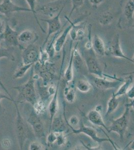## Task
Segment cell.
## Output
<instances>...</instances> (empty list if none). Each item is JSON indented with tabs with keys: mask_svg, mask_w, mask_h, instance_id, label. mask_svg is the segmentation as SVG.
I'll use <instances>...</instances> for the list:
<instances>
[{
	"mask_svg": "<svg viewBox=\"0 0 134 150\" xmlns=\"http://www.w3.org/2000/svg\"><path fill=\"white\" fill-rule=\"evenodd\" d=\"M56 140H57V133L53 131L49 132L47 137L48 144L49 145H51L56 143Z\"/></svg>",
	"mask_w": 134,
	"mask_h": 150,
	"instance_id": "obj_40",
	"label": "cell"
},
{
	"mask_svg": "<svg viewBox=\"0 0 134 150\" xmlns=\"http://www.w3.org/2000/svg\"><path fill=\"white\" fill-rule=\"evenodd\" d=\"M80 127L78 129H75V128H73L72 127H69L70 129H71L73 132V133L75 134H84L86 135L90 138L92 139V140L94 141L97 142L98 143H102L103 142H109L110 143H111L113 146L116 149V145L114 144V142L110 138H101L98 136L97 132L94 128L91 127L87 126L84 124L82 120L80 121Z\"/></svg>",
	"mask_w": 134,
	"mask_h": 150,
	"instance_id": "obj_4",
	"label": "cell"
},
{
	"mask_svg": "<svg viewBox=\"0 0 134 150\" xmlns=\"http://www.w3.org/2000/svg\"><path fill=\"white\" fill-rule=\"evenodd\" d=\"M78 43L72 51L73 52V66L76 70H81L83 66V59L77 48Z\"/></svg>",
	"mask_w": 134,
	"mask_h": 150,
	"instance_id": "obj_23",
	"label": "cell"
},
{
	"mask_svg": "<svg viewBox=\"0 0 134 150\" xmlns=\"http://www.w3.org/2000/svg\"><path fill=\"white\" fill-rule=\"evenodd\" d=\"M124 75H134V71H133L132 72H130L129 73H126L124 74Z\"/></svg>",
	"mask_w": 134,
	"mask_h": 150,
	"instance_id": "obj_48",
	"label": "cell"
},
{
	"mask_svg": "<svg viewBox=\"0 0 134 150\" xmlns=\"http://www.w3.org/2000/svg\"><path fill=\"white\" fill-rule=\"evenodd\" d=\"M132 60H133V61H134V55H133V57Z\"/></svg>",
	"mask_w": 134,
	"mask_h": 150,
	"instance_id": "obj_49",
	"label": "cell"
},
{
	"mask_svg": "<svg viewBox=\"0 0 134 150\" xmlns=\"http://www.w3.org/2000/svg\"><path fill=\"white\" fill-rule=\"evenodd\" d=\"M40 49L35 45H28L23 50L22 60L24 64H35L39 59Z\"/></svg>",
	"mask_w": 134,
	"mask_h": 150,
	"instance_id": "obj_9",
	"label": "cell"
},
{
	"mask_svg": "<svg viewBox=\"0 0 134 150\" xmlns=\"http://www.w3.org/2000/svg\"><path fill=\"white\" fill-rule=\"evenodd\" d=\"M31 12V10L25 7H21L13 3L11 0H3L0 4V13L8 16L14 12Z\"/></svg>",
	"mask_w": 134,
	"mask_h": 150,
	"instance_id": "obj_14",
	"label": "cell"
},
{
	"mask_svg": "<svg viewBox=\"0 0 134 150\" xmlns=\"http://www.w3.org/2000/svg\"><path fill=\"white\" fill-rule=\"evenodd\" d=\"M65 1L66 0H54L52 2L41 6L36 11L40 12L43 15L49 16L51 18L58 14L61 9L65 6Z\"/></svg>",
	"mask_w": 134,
	"mask_h": 150,
	"instance_id": "obj_8",
	"label": "cell"
},
{
	"mask_svg": "<svg viewBox=\"0 0 134 150\" xmlns=\"http://www.w3.org/2000/svg\"><path fill=\"white\" fill-rule=\"evenodd\" d=\"M26 2H27L28 6H29V9L31 10V11H32V13L33 15H34V17H35V19H36V22L37 23L38 25L39 26L40 28V29L42 30L43 32L45 33L46 32H45L44 29V28L42 27V26H41L40 24L39 20H38L37 17V16H36V15L37 14V12L36 9H35L36 0H26Z\"/></svg>",
	"mask_w": 134,
	"mask_h": 150,
	"instance_id": "obj_32",
	"label": "cell"
},
{
	"mask_svg": "<svg viewBox=\"0 0 134 150\" xmlns=\"http://www.w3.org/2000/svg\"><path fill=\"white\" fill-rule=\"evenodd\" d=\"M128 106H129L130 107H131L133 108V109L134 110V99H132V100L131 101V102L130 103H128V104H127Z\"/></svg>",
	"mask_w": 134,
	"mask_h": 150,
	"instance_id": "obj_47",
	"label": "cell"
},
{
	"mask_svg": "<svg viewBox=\"0 0 134 150\" xmlns=\"http://www.w3.org/2000/svg\"><path fill=\"white\" fill-rule=\"evenodd\" d=\"M85 27H80L78 26V28L77 29V39L78 40L83 39L84 36L85 35Z\"/></svg>",
	"mask_w": 134,
	"mask_h": 150,
	"instance_id": "obj_41",
	"label": "cell"
},
{
	"mask_svg": "<svg viewBox=\"0 0 134 150\" xmlns=\"http://www.w3.org/2000/svg\"><path fill=\"white\" fill-rule=\"evenodd\" d=\"M64 95L67 102L72 104L76 100V92L74 88L70 86L65 87L64 90Z\"/></svg>",
	"mask_w": 134,
	"mask_h": 150,
	"instance_id": "obj_28",
	"label": "cell"
},
{
	"mask_svg": "<svg viewBox=\"0 0 134 150\" xmlns=\"http://www.w3.org/2000/svg\"><path fill=\"white\" fill-rule=\"evenodd\" d=\"M105 1V0H89V2L91 5L94 6H98L100 5Z\"/></svg>",
	"mask_w": 134,
	"mask_h": 150,
	"instance_id": "obj_45",
	"label": "cell"
},
{
	"mask_svg": "<svg viewBox=\"0 0 134 150\" xmlns=\"http://www.w3.org/2000/svg\"><path fill=\"white\" fill-rule=\"evenodd\" d=\"M65 58V55H63V60L62 62L61 66V69H60V73L59 80L58 82V84L57 86V90H56V92L54 95H53L51 100V102H50L48 109L49 112L50 116V124H51L53 119L56 116L57 113L58 112L59 110V104H58V91H59V87L60 80L61 77L62 73V70H63V66H64V63Z\"/></svg>",
	"mask_w": 134,
	"mask_h": 150,
	"instance_id": "obj_13",
	"label": "cell"
},
{
	"mask_svg": "<svg viewBox=\"0 0 134 150\" xmlns=\"http://www.w3.org/2000/svg\"><path fill=\"white\" fill-rule=\"evenodd\" d=\"M119 100L118 98L114 95L113 93L112 97L109 99L107 103V109L106 113V116H109L114 112L117 109L119 106Z\"/></svg>",
	"mask_w": 134,
	"mask_h": 150,
	"instance_id": "obj_25",
	"label": "cell"
},
{
	"mask_svg": "<svg viewBox=\"0 0 134 150\" xmlns=\"http://www.w3.org/2000/svg\"><path fill=\"white\" fill-rule=\"evenodd\" d=\"M125 17L129 25L134 24V0H128L124 6L123 11Z\"/></svg>",
	"mask_w": 134,
	"mask_h": 150,
	"instance_id": "obj_22",
	"label": "cell"
},
{
	"mask_svg": "<svg viewBox=\"0 0 134 150\" xmlns=\"http://www.w3.org/2000/svg\"><path fill=\"white\" fill-rule=\"evenodd\" d=\"M60 31L55 34V35L53 36L51 42H50L49 44L48 45L47 47L45 49L46 51L47 52L48 54H49L50 58H53L55 55V53L56 52L55 51V43L56 39L58 37L59 35L60 34Z\"/></svg>",
	"mask_w": 134,
	"mask_h": 150,
	"instance_id": "obj_31",
	"label": "cell"
},
{
	"mask_svg": "<svg viewBox=\"0 0 134 150\" xmlns=\"http://www.w3.org/2000/svg\"><path fill=\"white\" fill-rule=\"evenodd\" d=\"M87 118L92 124L102 127L109 133V127H108L104 123L100 111L96 109L92 110L87 114Z\"/></svg>",
	"mask_w": 134,
	"mask_h": 150,
	"instance_id": "obj_16",
	"label": "cell"
},
{
	"mask_svg": "<svg viewBox=\"0 0 134 150\" xmlns=\"http://www.w3.org/2000/svg\"><path fill=\"white\" fill-rule=\"evenodd\" d=\"M57 133V140L56 143L60 147L63 146L67 143V137L65 132Z\"/></svg>",
	"mask_w": 134,
	"mask_h": 150,
	"instance_id": "obj_36",
	"label": "cell"
},
{
	"mask_svg": "<svg viewBox=\"0 0 134 150\" xmlns=\"http://www.w3.org/2000/svg\"><path fill=\"white\" fill-rule=\"evenodd\" d=\"M73 52L71 51L70 60L68 63V66L64 72L65 80L67 83H69L73 80L74 77L73 73Z\"/></svg>",
	"mask_w": 134,
	"mask_h": 150,
	"instance_id": "obj_26",
	"label": "cell"
},
{
	"mask_svg": "<svg viewBox=\"0 0 134 150\" xmlns=\"http://www.w3.org/2000/svg\"><path fill=\"white\" fill-rule=\"evenodd\" d=\"M126 76H128L126 79H124V82H123L122 85H121L116 92L113 93L114 95L116 97L118 98L127 94L128 91L129 90V89H130V88L131 87L133 83L134 82V79H133L134 75H128Z\"/></svg>",
	"mask_w": 134,
	"mask_h": 150,
	"instance_id": "obj_21",
	"label": "cell"
},
{
	"mask_svg": "<svg viewBox=\"0 0 134 150\" xmlns=\"http://www.w3.org/2000/svg\"><path fill=\"white\" fill-rule=\"evenodd\" d=\"M33 66L32 67V71L28 82L22 85L13 88V89L16 90L18 93L17 102H27L32 104L33 106L38 100L35 90V79L34 78V68Z\"/></svg>",
	"mask_w": 134,
	"mask_h": 150,
	"instance_id": "obj_1",
	"label": "cell"
},
{
	"mask_svg": "<svg viewBox=\"0 0 134 150\" xmlns=\"http://www.w3.org/2000/svg\"><path fill=\"white\" fill-rule=\"evenodd\" d=\"M34 64H24L17 69L14 74V78L15 79H19L22 78L25 75L26 73L34 66Z\"/></svg>",
	"mask_w": 134,
	"mask_h": 150,
	"instance_id": "obj_29",
	"label": "cell"
},
{
	"mask_svg": "<svg viewBox=\"0 0 134 150\" xmlns=\"http://www.w3.org/2000/svg\"><path fill=\"white\" fill-rule=\"evenodd\" d=\"M33 106L34 107V112L39 116L44 114L46 111V104H45L44 101L42 99L37 100Z\"/></svg>",
	"mask_w": 134,
	"mask_h": 150,
	"instance_id": "obj_30",
	"label": "cell"
},
{
	"mask_svg": "<svg viewBox=\"0 0 134 150\" xmlns=\"http://www.w3.org/2000/svg\"><path fill=\"white\" fill-rule=\"evenodd\" d=\"M2 40H3L2 37L0 36V43ZM2 58H7L13 61H14L15 60L14 55H13L9 50L0 46V59Z\"/></svg>",
	"mask_w": 134,
	"mask_h": 150,
	"instance_id": "obj_33",
	"label": "cell"
},
{
	"mask_svg": "<svg viewBox=\"0 0 134 150\" xmlns=\"http://www.w3.org/2000/svg\"><path fill=\"white\" fill-rule=\"evenodd\" d=\"M92 48L97 55L104 56L106 55V49L103 40L100 36L95 35L92 41Z\"/></svg>",
	"mask_w": 134,
	"mask_h": 150,
	"instance_id": "obj_19",
	"label": "cell"
},
{
	"mask_svg": "<svg viewBox=\"0 0 134 150\" xmlns=\"http://www.w3.org/2000/svg\"><path fill=\"white\" fill-rule=\"evenodd\" d=\"M128 147L130 149L134 150V139L129 144Z\"/></svg>",
	"mask_w": 134,
	"mask_h": 150,
	"instance_id": "obj_46",
	"label": "cell"
},
{
	"mask_svg": "<svg viewBox=\"0 0 134 150\" xmlns=\"http://www.w3.org/2000/svg\"><path fill=\"white\" fill-rule=\"evenodd\" d=\"M64 117L65 121H66L67 125L68 127H75L79 125L80 121L79 118L76 116V115H73L70 117L69 120L67 121V120L66 117L65 113L64 114Z\"/></svg>",
	"mask_w": 134,
	"mask_h": 150,
	"instance_id": "obj_35",
	"label": "cell"
},
{
	"mask_svg": "<svg viewBox=\"0 0 134 150\" xmlns=\"http://www.w3.org/2000/svg\"><path fill=\"white\" fill-rule=\"evenodd\" d=\"M85 63L87 66L89 72L90 73L97 77L101 78H109L112 80H120L121 79L118 78L116 76H112L104 73L99 65L98 61L97 59L92 56H88L85 58Z\"/></svg>",
	"mask_w": 134,
	"mask_h": 150,
	"instance_id": "obj_7",
	"label": "cell"
},
{
	"mask_svg": "<svg viewBox=\"0 0 134 150\" xmlns=\"http://www.w3.org/2000/svg\"><path fill=\"white\" fill-rule=\"evenodd\" d=\"M3 99H7L9 101H11V102H14L15 101L14 100V99H13V98L11 97L10 94H9V95H6L5 94L0 92V110L1 109V108H2L1 101Z\"/></svg>",
	"mask_w": 134,
	"mask_h": 150,
	"instance_id": "obj_42",
	"label": "cell"
},
{
	"mask_svg": "<svg viewBox=\"0 0 134 150\" xmlns=\"http://www.w3.org/2000/svg\"><path fill=\"white\" fill-rule=\"evenodd\" d=\"M14 104L17 111V116L16 118L15 131L17 141L21 150L24 148V144L29 137V132L27 124L24 121L22 116L21 114L17 102L15 101Z\"/></svg>",
	"mask_w": 134,
	"mask_h": 150,
	"instance_id": "obj_2",
	"label": "cell"
},
{
	"mask_svg": "<svg viewBox=\"0 0 134 150\" xmlns=\"http://www.w3.org/2000/svg\"><path fill=\"white\" fill-rule=\"evenodd\" d=\"M114 20V16L113 13L110 11L103 12L101 14L99 18V22L102 26L109 25Z\"/></svg>",
	"mask_w": 134,
	"mask_h": 150,
	"instance_id": "obj_24",
	"label": "cell"
},
{
	"mask_svg": "<svg viewBox=\"0 0 134 150\" xmlns=\"http://www.w3.org/2000/svg\"><path fill=\"white\" fill-rule=\"evenodd\" d=\"M18 35L17 31L11 27L7 24L6 29L3 34L1 35L2 39L5 42L7 45L10 46L18 47L21 50L24 49L25 47L21 45L18 40Z\"/></svg>",
	"mask_w": 134,
	"mask_h": 150,
	"instance_id": "obj_12",
	"label": "cell"
},
{
	"mask_svg": "<svg viewBox=\"0 0 134 150\" xmlns=\"http://www.w3.org/2000/svg\"><path fill=\"white\" fill-rule=\"evenodd\" d=\"M64 8L65 6L61 9V10L60 11V12L58 13V14H57L53 17L49 19H41L40 20L42 21L47 23L48 26L47 35L46 36L45 40L44 42L42 47L43 49H44L46 46L48 41L49 39L50 36H52L54 34H55L56 33L59 32L62 27V23L61 22L60 17L61 14L64 9Z\"/></svg>",
	"mask_w": 134,
	"mask_h": 150,
	"instance_id": "obj_6",
	"label": "cell"
},
{
	"mask_svg": "<svg viewBox=\"0 0 134 150\" xmlns=\"http://www.w3.org/2000/svg\"><path fill=\"white\" fill-rule=\"evenodd\" d=\"M34 68L36 71L39 73L38 75L42 78L43 85L47 87L54 77V64L48 62L46 64L42 65L37 62L34 64Z\"/></svg>",
	"mask_w": 134,
	"mask_h": 150,
	"instance_id": "obj_5",
	"label": "cell"
},
{
	"mask_svg": "<svg viewBox=\"0 0 134 150\" xmlns=\"http://www.w3.org/2000/svg\"><path fill=\"white\" fill-rule=\"evenodd\" d=\"M43 144L38 142H33L29 145V150H43L45 149Z\"/></svg>",
	"mask_w": 134,
	"mask_h": 150,
	"instance_id": "obj_38",
	"label": "cell"
},
{
	"mask_svg": "<svg viewBox=\"0 0 134 150\" xmlns=\"http://www.w3.org/2000/svg\"><path fill=\"white\" fill-rule=\"evenodd\" d=\"M40 55L39 59L38 62L41 65H45L49 61L50 58L49 55L47 52L46 51V50L43 49L42 47L40 48Z\"/></svg>",
	"mask_w": 134,
	"mask_h": 150,
	"instance_id": "obj_34",
	"label": "cell"
},
{
	"mask_svg": "<svg viewBox=\"0 0 134 150\" xmlns=\"http://www.w3.org/2000/svg\"><path fill=\"white\" fill-rule=\"evenodd\" d=\"M91 80L94 85L97 89L106 90L110 89H114L119 87L121 83L124 82V79L114 80L110 81L107 80L105 78H101L95 76L91 77Z\"/></svg>",
	"mask_w": 134,
	"mask_h": 150,
	"instance_id": "obj_10",
	"label": "cell"
},
{
	"mask_svg": "<svg viewBox=\"0 0 134 150\" xmlns=\"http://www.w3.org/2000/svg\"><path fill=\"white\" fill-rule=\"evenodd\" d=\"M12 140H11L9 138H5L1 142V147L3 149H9L12 147Z\"/></svg>",
	"mask_w": 134,
	"mask_h": 150,
	"instance_id": "obj_39",
	"label": "cell"
},
{
	"mask_svg": "<svg viewBox=\"0 0 134 150\" xmlns=\"http://www.w3.org/2000/svg\"><path fill=\"white\" fill-rule=\"evenodd\" d=\"M38 36L36 33L30 30H26L18 35V40L24 44H33L38 39Z\"/></svg>",
	"mask_w": 134,
	"mask_h": 150,
	"instance_id": "obj_18",
	"label": "cell"
},
{
	"mask_svg": "<svg viewBox=\"0 0 134 150\" xmlns=\"http://www.w3.org/2000/svg\"><path fill=\"white\" fill-rule=\"evenodd\" d=\"M65 17L66 18L67 20L70 23V25L68 26L65 29L63 32L60 35L59 37L57 38L56 39L55 43V49L57 53L60 52L61 51L62 48L64 46L66 42L68 35L69 34L70 30L72 27V24L70 21V18L65 16Z\"/></svg>",
	"mask_w": 134,
	"mask_h": 150,
	"instance_id": "obj_17",
	"label": "cell"
},
{
	"mask_svg": "<svg viewBox=\"0 0 134 150\" xmlns=\"http://www.w3.org/2000/svg\"><path fill=\"white\" fill-rule=\"evenodd\" d=\"M7 25L4 21L0 19V36L3 34L5 32Z\"/></svg>",
	"mask_w": 134,
	"mask_h": 150,
	"instance_id": "obj_44",
	"label": "cell"
},
{
	"mask_svg": "<svg viewBox=\"0 0 134 150\" xmlns=\"http://www.w3.org/2000/svg\"><path fill=\"white\" fill-rule=\"evenodd\" d=\"M71 1L72 7L71 10L70 11L69 16V18L71 17L74 11L76 10L77 9H78L83 6L84 2V0H71Z\"/></svg>",
	"mask_w": 134,
	"mask_h": 150,
	"instance_id": "obj_37",
	"label": "cell"
},
{
	"mask_svg": "<svg viewBox=\"0 0 134 150\" xmlns=\"http://www.w3.org/2000/svg\"><path fill=\"white\" fill-rule=\"evenodd\" d=\"M76 87L80 92L86 93L90 91L91 89L92 85L90 82L87 80L80 79L77 82Z\"/></svg>",
	"mask_w": 134,
	"mask_h": 150,
	"instance_id": "obj_27",
	"label": "cell"
},
{
	"mask_svg": "<svg viewBox=\"0 0 134 150\" xmlns=\"http://www.w3.org/2000/svg\"><path fill=\"white\" fill-rule=\"evenodd\" d=\"M61 115L55 117L52 122L50 124L49 132H54L55 133L65 132L66 130V126Z\"/></svg>",
	"mask_w": 134,
	"mask_h": 150,
	"instance_id": "obj_20",
	"label": "cell"
},
{
	"mask_svg": "<svg viewBox=\"0 0 134 150\" xmlns=\"http://www.w3.org/2000/svg\"><path fill=\"white\" fill-rule=\"evenodd\" d=\"M129 112L130 107L126 104L124 114L120 117L112 121L110 126L109 127V133L113 132L119 135L121 140L124 139V135L128 126Z\"/></svg>",
	"mask_w": 134,
	"mask_h": 150,
	"instance_id": "obj_3",
	"label": "cell"
},
{
	"mask_svg": "<svg viewBox=\"0 0 134 150\" xmlns=\"http://www.w3.org/2000/svg\"><path fill=\"white\" fill-rule=\"evenodd\" d=\"M110 52L111 55L117 58H122L125 60H128L129 61L131 62L134 64V61L132 59L128 58L123 53L122 49L121 48L120 42V36L119 34H117L114 37L113 41L112 42V44L111 46Z\"/></svg>",
	"mask_w": 134,
	"mask_h": 150,
	"instance_id": "obj_15",
	"label": "cell"
},
{
	"mask_svg": "<svg viewBox=\"0 0 134 150\" xmlns=\"http://www.w3.org/2000/svg\"><path fill=\"white\" fill-rule=\"evenodd\" d=\"M27 121L32 127L34 134L36 137L41 138L45 136L44 128L43 124L40 119L39 115H38L34 112V110L29 115Z\"/></svg>",
	"mask_w": 134,
	"mask_h": 150,
	"instance_id": "obj_11",
	"label": "cell"
},
{
	"mask_svg": "<svg viewBox=\"0 0 134 150\" xmlns=\"http://www.w3.org/2000/svg\"><path fill=\"white\" fill-rule=\"evenodd\" d=\"M128 97L130 99H133L134 98V82L133 83L132 85L130 88L129 90L128 91L126 94Z\"/></svg>",
	"mask_w": 134,
	"mask_h": 150,
	"instance_id": "obj_43",
	"label": "cell"
}]
</instances>
